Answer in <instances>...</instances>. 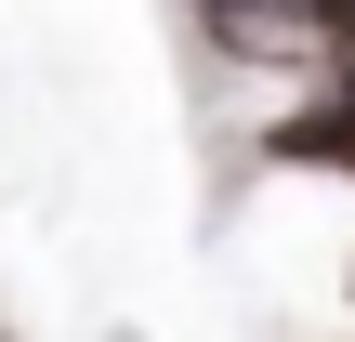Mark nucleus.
<instances>
[{"label":"nucleus","mask_w":355,"mask_h":342,"mask_svg":"<svg viewBox=\"0 0 355 342\" xmlns=\"http://www.w3.org/2000/svg\"><path fill=\"white\" fill-rule=\"evenodd\" d=\"M263 158L277 171H355V79H316V105L263 119Z\"/></svg>","instance_id":"obj_1"}]
</instances>
